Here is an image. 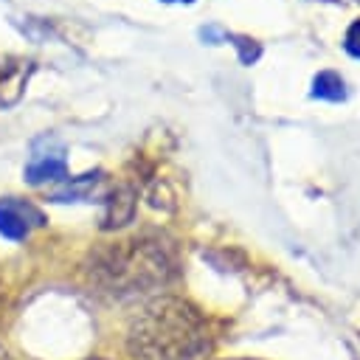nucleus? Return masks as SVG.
Wrapping results in <instances>:
<instances>
[{
	"mask_svg": "<svg viewBox=\"0 0 360 360\" xmlns=\"http://www.w3.org/2000/svg\"><path fill=\"white\" fill-rule=\"evenodd\" d=\"M129 349L143 360H200L208 352V332L188 304L160 298L135 321Z\"/></svg>",
	"mask_w": 360,
	"mask_h": 360,
	"instance_id": "f257e3e1",
	"label": "nucleus"
},
{
	"mask_svg": "<svg viewBox=\"0 0 360 360\" xmlns=\"http://www.w3.org/2000/svg\"><path fill=\"white\" fill-rule=\"evenodd\" d=\"M93 273L101 284L129 292V290L163 284L172 276V259L160 248V242L132 239L101 250L93 262Z\"/></svg>",
	"mask_w": 360,
	"mask_h": 360,
	"instance_id": "f03ea898",
	"label": "nucleus"
},
{
	"mask_svg": "<svg viewBox=\"0 0 360 360\" xmlns=\"http://www.w3.org/2000/svg\"><path fill=\"white\" fill-rule=\"evenodd\" d=\"M42 222H45L42 219V211L34 202L17 200V197L0 200V233L6 239H25Z\"/></svg>",
	"mask_w": 360,
	"mask_h": 360,
	"instance_id": "7ed1b4c3",
	"label": "nucleus"
},
{
	"mask_svg": "<svg viewBox=\"0 0 360 360\" xmlns=\"http://www.w3.org/2000/svg\"><path fill=\"white\" fill-rule=\"evenodd\" d=\"M68 177V166L62 160V155H39L28 163L25 169V180L39 186V183H56Z\"/></svg>",
	"mask_w": 360,
	"mask_h": 360,
	"instance_id": "20e7f679",
	"label": "nucleus"
},
{
	"mask_svg": "<svg viewBox=\"0 0 360 360\" xmlns=\"http://www.w3.org/2000/svg\"><path fill=\"white\" fill-rule=\"evenodd\" d=\"M312 96L323 101H343L346 98V82L335 70H321L312 79Z\"/></svg>",
	"mask_w": 360,
	"mask_h": 360,
	"instance_id": "39448f33",
	"label": "nucleus"
},
{
	"mask_svg": "<svg viewBox=\"0 0 360 360\" xmlns=\"http://www.w3.org/2000/svg\"><path fill=\"white\" fill-rule=\"evenodd\" d=\"M239 42H233V45H239V56H242V62L245 65H250V62H256V56H259V45L253 42V39H248V37H236Z\"/></svg>",
	"mask_w": 360,
	"mask_h": 360,
	"instance_id": "423d86ee",
	"label": "nucleus"
},
{
	"mask_svg": "<svg viewBox=\"0 0 360 360\" xmlns=\"http://www.w3.org/2000/svg\"><path fill=\"white\" fill-rule=\"evenodd\" d=\"M346 51L354 56V59H360V20L357 22H352L349 25V31H346Z\"/></svg>",
	"mask_w": 360,
	"mask_h": 360,
	"instance_id": "0eeeda50",
	"label": "nucleus"
},
{
	"mask_svg": "<svg viewBox=\"0 0 360 360\" xmlns=\"http://www.w3.org/2000/svg\"><path fill=\"white\" fill-rule=\"evenodd\" d=\"M0 360H11V354H8V349L0 343Z\"/></svg>",
	"mask_w": 360,
	"mask_h": 360,
	"instance_id": "6e6552de",
	"label": "nucleus"
},
{
	"mask_svg": "<svg viewBox=\"0 0 360 360\" xmlns=\"http://www.w3.org/2000/svg\"><path fill=\"white\" fill-rule=\"evenodd\" d=\"M166 3H191V0H166Z\"/></svg>",
	"mask_w": 360,
	"mask_h": 360,
	"instance_id": "1a4fd4ad",
	"label": "nucleus"
}]
</instances>
